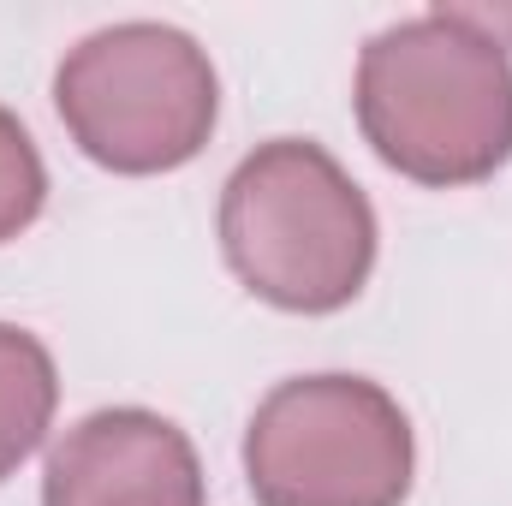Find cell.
Masks as SVG:
<instances>
[{"instance_id":"obj_6","label":"cell","mask_w":512,"mask_h":506,"mask_svg":"<svg viewBox=\"0 0 512 506\" xmlns=\"http://www.w3.org/2000/svg\"><path fill=\"white\" fill-rule=\"evenodd\" d=\"M60 405V376L30 328L0 322V477H12L48 435Z\"/></svg>"},{"instance_id":"obj_1","label":"cell","mask_w":512,"mask_h":506,"mask_svg":"<svg viewBox=\"0 0 512 506\" xmlns=\"http://www.w3.org/2000/svg\"><path fill=\"white\" fill-rule=\"evenodd\" d=\"M358 126L417 185H477L512 155V60L465 6H435L370 36Z\"/></svg>"},{"instance_id":"obj_4","label":"cell","mask_w":512,"mask_h":506,"mask_svg":"<svg viewBox=\"0 0 512 506\" xmlns=\"http://www.w3.org/2000/svg\"><path fill=\"white\" fill-rule=\"evenodd\" d=\"M411 465V417L364 376L280 381L245 429L256 506H399Z\"/></svg>"},{"instance_id":"obj_3","label":"cell","mask_w":512,"mask_h":506,"mask_svg":"<svg viewBox=\"0 0 512 506\" xmlns=\"http://www.w3.org/2000/svg\"><path fill=\"white\" fill-rule=\"evenodd\" d=\"M72 143L108 173H173L197 161L221 114L209 54L173 24H108L54 72Z\"/></svg>"},{"instance_id":"obj_7","label":"cell","mask_w":512,"mask_h":506,"mask_svg":"<svg viewBox=\"0 0 512 506\" xmlns=\"http://www.w3.org/2000/svg\"><path fill=\"white\" fill-rule=\"evenodd\" d=\"M42 197H48V167H42L30 131L18 126V114L0 108V245L18 239L42 215Z\"/></svg>"},{"instance_id":"obj_2","label":"cell","mask_w":512,"mask_h":506,"mask_svg":"<svg viewBox=\"0 0 512 506\" xmlns=\"http://www.w3.org/2000/svg\"><path fill=\"white\" fill-rule=\"evenodd\" d=\"M221 251L262 304L328 316L376 268V209L322 143L274 137L221 191Z\"/></svg>"},{"instance_id":"obj_5","label":"cell","mask_w":512,"mask_h":506,"mask_svg":"<svg viewBox=\"0 0 512 506\" xmlns=\"http://www.w3.org/2000/svg\"><path fill=\"white\" fill-rule=\"evenodd\" d=\"M42 506H203V465L185 429L155 411H90L54 441Z\"/></svg>"}]
</instances>
